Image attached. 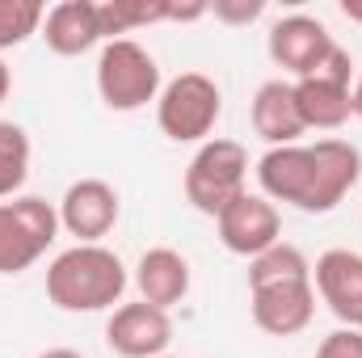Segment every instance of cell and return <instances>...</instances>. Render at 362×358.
Here are the masks:
<instances>
[{"instance_id":"obj_12","label":"cell","mask_w":362,"mask_h":358,"mask_svg":"<svg viewBox=\"0 0 362 358\" xmlns=\"http://www.w3.org/2000/svg\"><path fill=\"white\" fill-rule=\"evenodd\" d=\"M312 287L320 304L341 321V329H362V253L325 249L312 266Z\"/></svg>"},{"instance_id":"obj_17","label":"cell","mask_w":362,"mask_h":358,"mask_svg":"<svg viewBox=\"0 0 362 358\" xmlns=\"http://www.w3.org/2000/svg\"><path fill=\"white\" fill-rule=\"evenodd\" d=\"M101 30H105V42L114 34H131L139 25H156V21H169L173 17V0H101Z\"/></svg>"},{"instance_id":"obj_18","label":"cell","mask_w":362,"mask_h":358,"mask_svg":"<svg viewBox=\"0 0 362 358\" xmlns=\"http://www.w3.org/2000/svg\"><path fill=\"white\" fill-rule=\"evenodd\" d=\"M30 178V135L17 122H0V202L17 198Z\"/></svg>"},{"instance_id":"obj_24","label":"cell","mask_w":362,"mask_h":358,"mask_svg":"<svg viewBox=\"0 0 362 358\" xmlns=\"http://www.w3.org/2000/svg\"><path fill=\"white\" fill-rule=\"evenodd\" d=\"M350 97H354V118H362V72L354 76V93Z\"/></svg>"},{"instance_id":"obj_7","label":"cell","mask_w":362,"mask_h":358,"mask_svg":"<svg viewBox=\"0 0 362 358\" xmlns=\"http://www.w3.org/2000/svg\"><path fill=\"white\" fill-rule=\"evenodd\" d=\"M295 85V101L303 114L308 131H337L354 118V59L346 47H333L312 76L291 81Z\"/></svg>"},{"instance_id":"obj_4","label":"cell","mask_w":362,"mask_h":358,"mask_svg":"<svg viewBox=\"0 0 362 358\" xmlns=\"http://www.w3.org/2000/svg\"><path fill=\"white\" fill-rule=\"evenodd\" d=\"M249 178V152L236 139H206L198 144L189 169H185V202L198 215H219L228 202H236L245 194Z\"/></svg>"},{"instance_id":"obj_14","label":"cell","mask_w":362,"mask_h":358,"mask_svg":"<svg viewBox=\"0 0 362 358\" xmlns=\"http://www.w3.org/2000/svg\"><path fill=\"white\" fill-rule=\"evenodd\" d=\"M47 47L64 59L72 55H85L97 42H105V30H101V8L97 0H59L55 8H47L42 17V30Z\"/></svg>"},{"instance_id":"obj_3","label":"cell","mask_w":362,"mask_h":358,"mask_svg":"<svg viewBox=\"0 0 362 358\" xmlns=\"http://www.w3.org/2000/svg\"><path fill=\"white\" fill-rule=\"evenodd\" d=\"M160 64L135 38H110L97 55V93L110 110L135 114L160 97Z\"/></svg>"},{"instance_id":"obj_10","label":"cell","mask_w":362,"mask_h":358,"mask_svg":"<svg viewBox=\"0 0 362 358\" xmlns=\"http://www.w3.org/2000/svg\"><path fill=\"white\" fill-rule=\"evenodd\" d=\"M59 228L68 236H76V245H101V236L114 232L118 224V190L101 178H81L72 181L59 198Z\"/></svg>"},{"instance_id":"obj_15","label":"cell","mask_w":362,"mask_h":358,"mask_svg":"<svg viewBox=\"0 0 362 358\" xmlns=\"http://www.w3.org/2000/svg\"><path fill=\"white\" fill-rule=\"evenodd\" d=\"M249 118H253V131H257L270 148L299 144V135H308L303 114H299V101H295V85H291V81H266L262 89L253 93Z\"/></svg>"},{"instance_id":"obj_8","label":"cell","mask_w":362,"mask_h":358,"mask_svg":"<svg viewBox=\"0 0 362 358\" xmlns=\"http://www.w3.org/2000/svg\"><path fill=\"white\" fill-rule=\"evenodd\" d=\"M249 308H253V325L262 333H270V337H295V333H303L312 325V316H316L312 274L249 287Z\"/></svg>"},{"instance_id":"obj_5","label":"cell","mask_w":362,"mask_h":358,"mask_svg":"<svg viewBox=\"0 0 362 358\" xmlns=\"http://www.w3.org/2000/svg\"><path fill=\"white\" fill-rule=\"evenodd\" d=\"M223 114V93L206 72H181L156 97V127L173 144H206Z\"/></svg>"},{"instance_id":"obj_13","label":"cell","mask_w":362,"mask_h":358,"mask_svg":"<svg viewBox=\"0 0 362 358\" xmlns=\"http://www.w3.org/2000/svg\"><path fill=\"white\" fill-rule=\"evenodd\" d=\"M266 47H270V59L282 68V72H291L295 81H303V76L316 72V64H320L337 42H333V34L325 30L320 17L291 13V17L274 21L270 42H266Z\"/></svg>"},{"instance_id":"obj_2","label":"cell","mask_w":362,"mask_h":358,"mask_svg":"<svg viewBox=\"0 0 362 358\" xmlns=\"http://www.w3.org/2000/svg\"><path fill=\"white\" fill-rule=\"evenodd\" d=\"M131 274L105 245H72L47 266V299L59 312H105L122 304Z\"/></svg>"},{"instance_id":"obj_25","label":"cell","mask_w":362,"mask_h":358,"mask_svg":"<svg viewBox=\"0 0 362 358\" xmlns=\"http://www.w3.org/2000/svg\"><path fill=\"white\" fill-rule=\"evenodd\" d=\"M160 358H169V354H160Z\"/></svg>"},{"instance_id":"obj_20","label":"cell","mask_w":362,"mask_h":358,"mask_svg":"<svg viewBox=\"0 0 362 358\" xmlns=\"http://www.w3.org/2000/svg\"><path fill=\"white\" fill-rule=\"evenodd\" d=\"M206 8H211L215 21H223V25H249V21H257V17L266 13V0H211Z\"/></svg>"},{"instance_id":"obj_23","label":"cell","mask_w":362,"mask_h":358,"mask_svg":"<svg viewBox=\"0 0 362 358\" xmlns=\"http://www.w3.org/2000/svg\"><path fill=\"white\" fill-rule=\"evenodd\" d=\"M8 89H13V76H8V64L0 59V101L8 97Z\"/></svg>"},{"instance_id":"obj_19","label":"cell","mask_w":362,"mask_h":358,"mask_svg":"<svg viewBox=\"0 0 362 358\" xmlns=\"http://www.w3.org/2000/svg\"><path fill=\"white\" fill-rule=\"evenodd\" d=\"M42 17H47L42 0H0V51H13L25 38H34L42 30Z\"/></svg>"},{"instance_id":"obj_21","label":"cell","mask_w":362,"mask_h":358,"mask_svg":"<svg viewBox=\"0 0 362 358\" xmlns=\"http://www.w3.org/2000/svg\"><path fill=\"white\" fill-rule=\"evenodd\" d=\"M312 358H362V329H333Z\"/></svg>"},{"instance_id":"obj_9","label":"cell","mask_w":362,"mask_h":358,"mask_svg":"<svg viewBox=\"0 0 362 358\" xmlns=\"http://www.w3.org/2000/svg\"><path fill=\"white\" fill-rule=\"evenodd\" d=\"M215 228H219L223 249L236 253V258H249V262L282 241V215H278V207L266 194H249V190L215 215Z\"/></svg>"},{"instance_id":"obj_1","label":"cell","mask_w":362,"mask_h":358,"mask_svg":"<svg viewBox=\"0 0 362 358\" xmlns=\"http://www.w3.org/2000/svg\"><path fill=\"white\" fill-rule=\"evenodd\" d=\"M362 178V152L346 139L286 144L257 161V185L270 202H291L308 215L333 211Z\"/></svg>"},{"instance_id":"obj_16","label":"cell","mask_w":362,"mask_h":358,"mask_svg":"<svg viewBox=\"0 0 362 358\" xmlns=\"http://www.w3.org/2000/svg\"><path fill=\"white\" fill-rule=\"evenodd\" d=\"M135 287H139V299H144V304L169 312V308H177L181 299L189 295V262L181 258L177 249L156 245V249H148V253L139 258V266H135Z\"/></svg>"},{"instance_id":"obj_6","label":"cell","mask_w":362,"mask_h":358,"mask_svg":"<svg viewBox=\"0 0 362 358\" xmlns=\"http://www.w3.org/2000/svg\"><path fill=\"white\" fill-rule=\"evenodd\" d=\"M59 236V211L38 194L0 202V274L30 270Z\"/></svg>"},{"instance_id":"obj_22","label":"cell","mask_w":362,"mask_h":358,"mask_svg":"<svg viewBox=\"0 0 362 358\" xmlns=\"http://www.w3.org/2000/svg\"><path fill=\"white\" fill-rule=\"evenodd\" d=\"M38 358H85L81 350H68V346H55V350H42Z\"/></svg>"},{"instance_id":"obj_11","label":"cell","mask_w":362,"mask_h":358,"mask_svg":"<svg viewBox=\"0 0 362 358\" xmlns=\"http://www.w3.org/2000/svg\"><path fill=\"white\" fill-rule=\"evenodd\" d=\"M105 342L118 358H160L173 342V316L152 304H118L105 321Z\"/></svg>"}]
</instances>
